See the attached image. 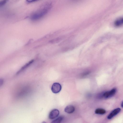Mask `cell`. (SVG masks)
<instances>
[{
  "label": "cell",
  "instance_id": "6da1fadb",
  "mask_svg": "<svg viewBox=\"0 0 123 123\" xmlns=\"http://www.w3.org/2000/svg\"><path fill=\"white\" fill-rule=\"evenodd\" d=\"M116 91L117 89L114 88L110 91L101 93L99 94V97L105 99L109 98L113 96L115 94Z\"/></svg>",
  "mask_w": 123,
  "mask_h": 123
},
{
  "label": "cell",
  "instance_id": "7a4b0ae2",
  "mask_svg": "<svg viewBox=\"0 0 123 123\" xmlns=\"http://www.w3.org/2000/svg\"><path fill=\"white\" fill-rule=\"evenodd\" d=\"M62 87L61 85L58 83H55L52 85L51 90L52 92L55 93L59 92L61 90Z\"/></svg>",
  "mask_w": 123,
  "mask_h": 123
},
{
  "label": "cell",
  "instance_id": "3957f363",
  "mask_svg": "<svg viewBox=\"0 0 123 123\" xmlns=\"http://www.w3.org/2000/svg\"><path fill=\"white\" fill-rule=\"evenodd\" d=\"M59 114V111L57 109H54L52 110L49 113V118L51 119H54L57 117Z\"/></svg>",
  "mask_w": 123,
  "mask_h": 123
},
{
  "label": "cell",
  "instance_id": "277c9868",
  "mask_svg": "<svg viewBox=\"0 0 123 123\" xmlns=\"http://www.w3.org/2000/svg\"><path fill=\"white\" fill-rule=\"evenodd\" d=\"M121 110L119 108H117L113 110L107 116V118L111 119L119 113Z\"/></svg>",
  "mask_w": 123,
  "mask_h": 123
},
{
  "label": "cell",
  "instance_id": "5b68a950",
  "mask_svg": "<svg viewBox=\"0 0 123 123\" xmlns=\"http://www.w3.org/2000/svg\"><path fill=\"white\" fill-rule=\"evenodd\" d=\"M75 110L74 107L71 105H69L67 106L65 108V111L68 114H71Z\"/></svg>",
  "mask_w": 123,
  "mask_h": 123
},
{
  "label": "cell",
  "instance_id": "8992f818",
  "mask_svg": "<svg viewBox=\"0 0 123 123\" xmlns=\"http://www.w3.org/2000/svg\"><path fill=\"white\" fill-rule=\"evenodd\" d=\"M33 61L34 60H32L30 61L27 63L26 64L19 70L18 72H17V74H19L22 72L24 70L26 69L32 63V62H33Z\"/></svg>",
  "mask_w": 123,
  "mask_h": 123
},
{
  "label": "cell",
  "instance_id": "52a82bcc",
  "mask_svg": "<svg viewBox=\"0 0 123 123\" xmlns=\"http://www.w3.org/2000/svg\"><path fill=\"white\" fill-rule=\"evenodd\" d=\"M114 25L119 27L123 25V18H120L116 20L114 22Z\"/></svg>",
  "mask_w": 123,
  "mask_h": 123
},
{
  "label": "cell",
  "instance_id": "ba28073f",
  "mask_svg": "<svg viewBox=\"0 0 123 123\" xmlns=\"http://www.w3.org/2000/svg\"><path fill=\"white\" fill-rule=\"evenodd\" d=\"M106 111L103 109L101 108H98L95 111V113L97 114L102 115L105 114Z\"/></svg>",
  "mask_w": 123,
  "mask_h": 123
},
{
  "label": "cell",
  "instance_id": "9c48e42d",
  "mask_svg": "<svg viewBox=\"0 0 123 123\" xmlns=\"http://www.w3.org/2000/svg\"><path fill=\"white\" fill-rule=\"evenodd\" d=\"M63 117L60 116L53 121L51 123H60L62 120Z\"/></svg>",
  "mask_w": 123,
  "mask_h": 123
},
{
  "label": "cell",
  "instance_id": "30bf717a",
  "mask_svg": "<svg viewBox=\"0 0 123 123\" xmlns=\"http://www.w3.org/2000/svg\"><path fill=\"white\" fill-rule=\"evenodd\" d=\"M62 39L61 37H58V38H55L54 39H53L50 41V42L51 43H55L56 42H57L61 40Z\"/></svg>",
  "mask_w": 123,
  "mask_h": 123
},
{
  "label": "cell",
  "instance_id": "8fae6325",
  "mask_svg": "<svg viewBox=\"0 0 123 123\" xmlns=\"http://www.w3.org/2000/svg\"><path fill=\"white\" fill-rule=\"evenodd\" d=\"M7 1L6 0H4L0 2V6H2L3 5L6 3Z\"/></svg>",
  "mask_w": 123,
  "mask_h": 123
},
{
  "label": "cell",
  "instance_id": "7c38bea8",
  "mask_svg": "<svg viewBox=\"0 0 123 123\" xmlns=\"http://www.w3.org/2000/svg\"><path fill=\"white\" fill-rule=\"evenodd\" d=\"M33 39H30L29 41H28V42H27V43L25 45V46H26V45H29V44L33 40Z\"/></svg>",
  "mask_w": 123,
  "mask_h": 123
},
{
  "label": "cell",
  "instance_id": "4fadbf2b",
  "mask_svg": "<svg viewBox=\"0 0 123 123\" xmlns=\"http://www.w3.org/2000/svg\"><path fill=\"white\" fill-rule=\"evenodd\" d=\"M26 1H27L28 2H34L35 1H36V0H27Z\"/></svg>",
  "mask_w": 123,
  "mask_h": 123
},
{
  "label": "cell",
  "instance_id": "5bb4252c",
  "mask_svg": "<svg viewBox=\"0 0 123 123\" xmlns=\"http://www.w3.org/2000/svg\"><path fill=\"white\" fill-rule=\"evenodd\" d=\"M121 106L123 108V101L121 104Z\"/></svg>",
  "mask_w": 123,
  "mask_h": 123
},
{
  "label": "cell",
  "instance_id": "9a60e30c",
  "mask_svg": "<svg viewBox=\"0 0 123 123\" xmlns=\"http://www.w3.org/2000/svg\"><path fill=\"white\" fill-rule=\"evenodd\" d=\"M42 123H46L45 121H43Z\"/></svg>",
  "mask_w": 123,
  "mask_h": 123
}]
</instances>
